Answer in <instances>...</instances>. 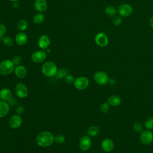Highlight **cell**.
I'll return each mask as SVG.
<instances>
[{"instance_id": "38", "label": "cell", "mask_w": 153, "mask_h": 153, "mask_svg": "<svg viewBox=\"0 0 153 153\" xmlns=\"http://www.w3.org/2000/svg\"><path fill=\"white\" fill-rule=\"evenodd\" d=\"M8 1H12V2H17V1H18L19 0H8Z\"/></svg>"}, {"instance_id": "12", "label": "cell", "mask_w": 153, "mask_h": 153, "mask_svg": "<svg viewBox=\"0 0 153 153\" xmlns=\"http://www.w3.org/2000/svg\"><path fill=\"white\" fill-rule=\"evenodd\" d=\"M100 146L103 151L106 152H110L114 149L115 144L111 139L105 138L102 140Z\"/></svg>"}, {"instance_id": "15", "label": "cell", "mask_w": 153, "mask_h": 153, "mask_svg": "<svg viewBox=\"0 0 153 153\" xmlns=\"http://www.w3.org/2000/svg\"><path fill=\"white\" fill-rule=\"evenodd\" d=\"M14 72L15 75L20 79L25 78L27 74V71L26 68L23 65H22L16 66L14 68Z\"/></svg>"}, {"instance_id": "20", "label": "cell", "mask_w": 153, "mask_h": 153, "mask_svg": "<svg viewBox=\"0 0 153 153\" xmlns=\"http://www.w3.org/2000/svg\"><path fill=\"white\" fill-rule=\"evenodd\" d=\"M12 98V93L7 88H4L0 90V99L4 101H8Z\"/></svg>"}, {"instance_id": "31", "label": "cell", "mask_w": 153, "mask_h": 153, "mask_svg": "<svg viewBox=\"0 0 153 153\" xmlns=\"http://www.w3.org/2000/svg\"><path fill=\"white\" fill-rule=\"evenodd\" d=\"M122 22H123V19L120 16H114V17L112 19V23L115 26H119L122 23Z\"/></svg>"}, {"instance_id": "34", "label": "cell", "mask_w": 153, "mask_h": 153, "mask_svg": "<svg viewBox=\"0 0 153 153\" xmlns=\"http://www.w3.org/2000/svg\"><path fill=\"white\" fill-rule=\"evenodd\" d=\"M65 81L68 84H74L75 79L72 75L68 74L65 77Z\"/></svg>"}, {"instance_id": "22", "label": "cell", "mask_w": 153, "mask_h": 153, "mask_svg": "<svg viewBox=\"0 0 153 153\" xmlns=\"http://www.w3.org/2000/svg\"><path fill=\"white\" fill-rule=\"evenodd\" d=\"M105 12L107 16L111 17L115 16V15L117 13V9L114 6L109 5V6L106 7V8H105Z\"/></svg>"}, {"instance_id": "30", "label": "cell", "mask_w": 153, "mask_h": 153, "mask_svg": "<svg viewBox=\"0 0 153 153\" xmlns=\"http://www.w3.org/2000/svg\"><path fill=\"white\" fill-rule=\"evenodd\" d=\"M54 141L59 144H62L65 141V137L63 134H57L54 136Z\"/></svg>"}, {"instance_id": "13", "label": "cell", "mask_w": 153, "mask_h": 153, "mask_svg": "<svg viewBox=\"0 0 153 153\" xmlns=\"http://www.w3.org/2000/svg\"><path fill=\"white\" fill-rule=\"evenodd\" d=\"M22 118L18 114L12 115L8 121V124L10 127L13 129L19 128L22 125Z\"/></svg>"}, {"instance_id": "17", "label": "cell", "mask_w": 153, "mask_h": 153, "mask_svg": "<svg viewBox=\"0 0 153 153\" xmlns=\"http://www.w3.org/2000/svg\"><path fill=\"white\" fill-rule=\"evenodd\" d=\"M9 104L4 100H0V118L5 117L9 113Z\"/></svg>"}, {"instance_id": "6", "label": "cell", "mask_w": 153, "mask_h": 153, "mask_svg": "<svg viewBox=\"0 0 153 153\" xmlns=\"http://www.w3.org/2000/svg\"><path fill=\"white\" fill-rule=\"evenodd\" d=\"M91 146V139L88 135L82 136L79 141V148L81 151H87Z\"/></svg>"}, {"instance_id": "27", "label": "cell", "mask_w": 153, "mask_h": 153, "mask_svg": "<svg viewBox=\"0 0 153 153\" xmlns=\"http://www.w3.org/2000/svg\"><path fill=\"white\" fill-rule=\"evenodd\" d=\"M44 19H45L44 15L40 13H37L34 16L33 20L35 23L39 24L44 20Z\"/></svg>"}, {"instance_id": "39", "label": "cell", "mask_w": 153, "mask_h": 153, "mask_svg": "<svg viewBox=\"0 0 153 153\" xmlns=\"http://www.w3.org/2000/svg\"><path fill=\"white\" fill-rule=\"evenodd\" d=\"M139 153H143V152H139Z\"/></svg>"}, {"instance_id": "4", "label": "cell", "mask_w": 153, "mask_h": 153, "mask_svg": "<svg viewBox=\"0 0 153 153\" xmlns=\"http://www.w3.org/2000/svg\"><path fill=\"white\" fill-rule=\"evenodd\" d=\"M109 78L106 72L103 71H97L94 75V80L98 85H104L108 83Z\"/></svg>"}, {"instance_id": "33", "label": "cell", "mask_w": 153, "mask_h": 153, "mask_svg": "<svg viewBox=\"0 0 153 153\" xmlns=\"http://www.w3.org/2000/svg\"><path fill=\"white\" fill-rule=\"evenodd\" d=\"M12 62L14 64V65H19L22 62V58L19 56H15L12 59Z\"/></svg>"}, {"instance_id": "24", "label": "cell", "mask_w": 153, "mask_h": 153, "mask_svg": "<svg viewBox=\"0 0 153 153\" xmlns=\"http://www.w3.org/2000/svg\"><path fill=\"white\" fill-rule=\"evenodd\" d=\"M0 39L2 41L4 44H5L6 46H8V47H11L14 44V41L13 39L9 36H4L2 37H0Z\"/></svg>"}, {"instance_id": "19", "label": "cell", "mask_w": 153, "mask_h": 153, "mask_svg": "<svg viewBox=\"0 0 153 153\" xmlns=\"http://www.w3.org/2000/svg\"><path fill=\"white\" fill-rule=\"evenodd\" d=\"M108 103L112 106H118L121 103V99L118 95H111L110 96L107 100Z\"/></svg>"}, {"instance_id": "11", "label": "cell", "mask_w": 153, "mask_h": 153, "mask_svg": "<svg viewBox=\"0 0 153 153\" xmlns=\"http://www.w3.org/2000/svg\"><path fill=\"white\" fill-rule=\"evenodd\" d=\"M94 41L97 45L102 47H106L109 42L108 36L103 32H99L95 36Z\"/></svg>"}, {"instance_id": "18", "label": "cell", "mask_w": 153, "mask_h": 153, "mask_svg": "<svg viewBox=\"0 0 153 153\" xmlns=\"http://www.w3.org/2000/svg\"><path fill=\"white\" fill-rule=\"evenodd\" d=\"M28 39L27 35L24 32H19L15 36V41L19 45H25Z\"/></svg>"}, {"instance_id": "3", "label": "cell", "mask_w": 153, "mask_h": 153, "mask_svg": "<svg viewBox=\"0 0 153 153\" xmlns=\"http://www.w3.org/2000/svg\"><path fill=\"white\" fill-rule=\"evenodd\" d=\"M15 65L12 60L5 59L0 63V74L2 75H8L11 74L14 70Z\"/></svg>"}, {"instance_id": "29", "label": "cell", "mask_w": 153, "mask_h": 153, "mask_svg": "<svg viewBox=\"0 0 153 153\" xmlns=\"http://www.w3.org/2000/svg\"><path fill=\"white\" fill-rule=\"evenodd\" d=\"M110 106L111 105L108 103V102L102 103L100 107V111L103 114L108 113L109 112V111L110 110Z\"/></svg>"}, {"instance_id": "23", "label": "cell", "mask_w": 153, "mask_h": 153, "mask_svg": "<svg viewBox=\"0 0 153 153\" xmlns=\"http://www.w3.org/2000/svg\"><path fill=\"white\" fill-rule=\"evenodd\" d=\"M17 27L20 31L25 30L27 27V22L26 20L21 19L17 23Z\"/></svg>"}, {"instance_id": "28", "label": "cell", "mask_w": 153, "mask_h": 153, "mask_svg": "<svg viewBox=\"0 0 153 153\" xmlns=\"http://www.w3.org/2000/svg\"><path fill=\"white\" fill-rule=\"evenodd\" d=\"M67 75H68V71L65 68H61L57 71L56 76L57 78L62 79L65 78Z\"/></svg>"}, {"instance_id": "7", "label": "cell", "mask_w": 153, "mask_h": 153, "mask_svg": "<svg viewBox=\"0 0 153 153\" xmlns=\"http://www.w3.org/2000/svg\"><path fill=\"white\" fill-rule=\"evenodd\" d=\"M117 12L121 17H128L133 13V8L128 4H123L118 7Z\"/></svg>"}, {"instance_id": "5", "label": "cell", "mask_w": 153, "mask_h": 153, "mask_svg": "<svg viewBox=\"0 0 153 153\" xmlns=\"http://www.w3.org/2000/svg\"><path fill=\"white\" fill-rule=\"evenodd\" d=\"M89 85V80L85 76H79L75 78L74 85L76 90H83L85 89Z\"/></svg>"}, {"instance_id": "36", "label": "cell", "mask_w": 153, "mask_h": 153, "mask_svg": "<svg viewBox=\"0 0 153 153\" xmlns=\"http://www.w3.org/2000/svg\"><path fill=\"white\" fill-rule=\"evenodd\" d=\"M108 82L111 84V85H114V84H115V81L114 79H112V78H111V79H109V81H108Z\"/></svg>"}, {"instance_id": "14", "label": "cell", "mask_w": 153, "mask_h": 153, "mask_svg": "<svg viewBox=\"0 0 153 153\" xmlns=\"http://www.w3.org/2000/svg\"><path fill=\"white\" fill-rule=\"evenodd\" d=\"M38 46L42 50H46L50 45V39L47 35H41L38 41Z\"/></svg>"}, {"instance_id": "25", "label": "cell", "mask_w": 153, "mask_h": 153, "mask_svg": "<svg viewBox=\"0 0 153 153\" xmlns=\"http://www.w3.org/2000/svg\"><path fill=\"white\" fill-rule=\"evenodd\" d=\"M143 127L144 125L139 121H136L134 123L133 128L135 132L136 133H142L143 131Z\"/></svg>"}, {"instance_id": "1", "label": "cell", "mask_w": 153, "mask_h": 153, "mask_svg": "<svg viewBox=\"0 0 153 153\" xmlns=\"http://www.w3.org/2000/svg\"><path fill=\"white\" fill-rule=\"evenodd\" d=\"M54 142V136L50 131H43L39 133L36 137L37 145L42 148L51 146Z\"/></svg>"}, {"instance_id": "26", "label": "cell", "mask_w": 153, "mask_h": 153, "mask_svg": "<svg viewBox=\"0 0 153 153\" xmlns=\"http://www.w3.org/2000/svg\"><path fill=\"white\" fill-rule=\"evenodd\" d=\"M144 127L149 130L153 129V117L147 118L144 121Z\"/></svg>"}, {"instance_id": "16", "label": "cell", "mask_w": 153, "mask_h": 153, "mask_svg": "<svg viewBox=\"0 0 153 153\" xmlns=\"http://www.w3.org/2000/svg\"><path fill=\"white\" fill-rule=\"evenodd\" d=\"M47 7L48 4L46 0H35L34 8L37 11L44 12L47 10Z\"/></svg>"}, {"instance_id": "32", "label": "cell", "mask_w": 153, "mask_h": 153, "mask_svg": "<svg viewBox=\"0 0 153 153\" xmlns=\"http://www.w3.org/2000/svg\"><path fill=\"white\" fill-rule=\"evenodd\" d=\"M7 32V27L5 25L0 22V37L4 36Z\"/></svg>"}, {"instance_id": "2", "label": "cell", "mask_w": 153, "mask_h": 153, "mask_svg": "<svg viewBox=\"0 0 153 153\" xmlns=\"http://www.w3.org/2000/svg\"><path fill=\"white\" fill-rule=\"evenodd\" d=\"M58 71L56 64L53 61H47L44 63L41 68L42 74L47 77H53L56 76Z\"/></svg>"}, {"instance_id": "37", "label": "cell", "mask_w": 153, "mask_h": 153, "mask_svg": "<svg viewBox=\"0 0 153 153\" xmlns=\"http://www.w3.org/2000/svg\"><path fill=\"white\" fill-rule=\"evenodd\" d=\"M149 25L152 28H153V16H152L149 20Z\"/></svg>"}, {"instance_id": "8", "label": "cell", "mask_w": 153, "mask_h": 153, "mask_svg": "<svg viewBox=\"0 0 153 153\" xmlns=\"http://www.w3.org/2000/svg\"><path fill=\"white\" fill-rule=\"evenodd\" d=\"M15 91H16V95L19 98H22V99L26 97L29 94L27 87L25 84L22 82H19L16 84V88H15Z\"/></svg>"}, {"instance_id": "35", "label": "cell", "mask_w": 153, "mask_h": 153, "mask_svg": "<svg viewBox=\"0 0 153 153\" xmlns=\"http://www.w3.org/2000/svg\"><path fill=\"white\" fill-rule=\"evenodd\" d=\"M25 111V108L23 106H19L17 109H16V112H17L18 114H22Z\"/></svg>"}, {"instance_id": "21", "label": "cell", "mask_w": 153, "mask_h": 153, "mask_svg": "<svg viewBox=\"0 0 153 153\" xmlns=\"http://www.w3.org/2000/svg\"><path fill=\"white\" fill-rule=\"evenodd\" d=\"M100 132L99 128L96 126H91L87 129V134L90 137L97 136Z\"/></svg>"}, {"instance_id": "9", "label": "cell", "mask_w": 153, "mask_h": 153, "mask_svg": "<svg viewBox=\"0 0 153 153\" xmlns=\"http://www.w3.org/2000/svg\"><path fill=\"white\" fill-rule=\"evenodd\" d=\"M140 140L143 145H149L153 142V133L149 130H143L140 133Z\"/></svg>"}, {"instance_id": "10", "label": "cell", "mask_w": 153, "mask_h": 153, "mask_svg": "<svg viewBox=\"0 0 153 153\" xmlns=\"http://www.w3.org/2000/svg\"><path fill=\"white\" fill-rule=\"evenodd\" d=\"M47 57V54L44 50H37L31 55V60L34 63H41L44 62Z\"/></svg>"}]
</instances>
